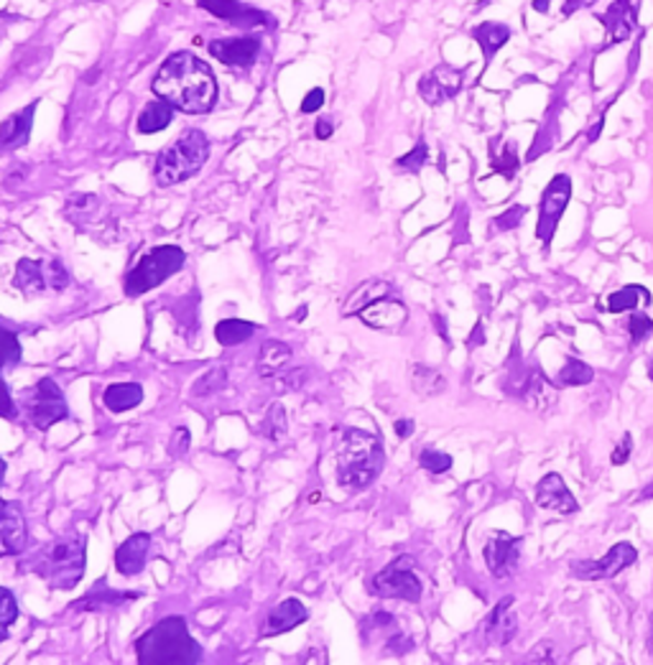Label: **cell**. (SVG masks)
<instances>
[{
	"label": "cell",
	"instance_id": "cell-21",
	"mask_svg": "<svg viewBox=\"0 0 653 665\" xmlns=\"http://www.w3.org/2000/svg\"><path fill=\"white\" fill-rule=\"evenodd\" d=\"M358 317L362 319V324H368L370 329H399L403 327V321L409 319V312L401 302L386 296L380 298V302L366 306Z\"/></svg>",
	"mask_w": 653,
	"mask_h": 665
},
{
	"label": "cell",
	"instance_id": "cell-31",
	"mask_svg": "<svg viewBox=\"0 0 653 665\" xmlns=\"http://www.w3.org/2000/svg\"><path fill=\"white\" fill-rule=\"evenodd\" d=\"M524 401L528 409H534V411H544L554 403V390L549 382L539 376V372L528 378L526 388H524Z\"/></svg>",
	"mask_w": 653,
	"mask_h": 665
},
{
	"label": "cell",
	"instance_id": "cell-34",
	"mask_svg": "<svg viewBox=\"0 0 653 665\" xmlns=\"http://www.w3.org/2000/svg\"><path fill=\"white\" fill-rule=\"evenodd\" d=\"M15 620H19V604H15V597L8 592V589L0 587V643H6L8 635H11V627Z\"/></svg>",
	"mask_w": 653,
	"mask_h": 665
},
{
	"label": "cell",
	"instance_id": "cell-7",
	"mask_svg": "<svg viewBox=\"0 0 653 665\" xmlns=\"http://www.w3.org/2000/svg\"><path fill=\"white\" fill-rule=\"evenodd\" d=\"M23 409H27L31 426L39 431H46L54 423L70 419L62 388L52 378H41L34 388L23 393Z\"/></svg>",
	"mask_w": 653,
	"mask_h": 665
},
{
	"label": "cell",
	"instance_id": "cell-17",
	"mask_svg": "<svg viewBox=\"0 0 653 665\" xmlns=\"http://www.w3.org/2000/svg\"><path fill=\"white\" fill-rule=\"evenodd\" d=\"M214 60L230 66H251L259 60L261 41L255 36H238V39H218L210 44Z\"/></svg>",
	"mask_w": 653,
	"mask_h": 665
},
{
	"label": "cell",
	"instance_id": "cell-38",
	"mask_svg": "<svg viewBox=\"0 0 653 665\" xmlns=\"http://www.w3.org/2000/svg\"><path fill=\"white\" fill-rule=\"evenodd\" d=\"M225 382H228V370L225 368H212V370H207L204 376L194 382L192 393L197 398H207V395L218 393V390L225 388Z\"/></svg>",
	"mask_w": 653,
	"mask_h": 665
},
{
	"label": "cell",
	"instance_id": "cell-36",
	"mask_svg": "<svg viewBox=\"0 0 653 665\" xmlns=\"http://www.w3.org/2000/svg\"><path fill=\"white\" fill-rule=\"evenodd\" d=\"M594 372L590 365H584L582 360H569L565 368H561L557 382L559 386H587V382H592Z\"/></svg>",
	"mask_w": 653,
	"mask_h": 665
},
{
	"label": "cell",
	"instance_id": "cell-25",
	"mask_svg": "<svg viewBox=\"0 0 653 665\" xmlns=\"http://www.w3.org/2000/svg\"><path fill=\"white\" fill-rule=\"evenodd\" d=\"M140 401H144V388L138 382H115V386L105 388L103 393L105 409L113 413H126L140 405Z\"/></svg>",
	"mask_w": 653,
	"mask_h": 665
},
{
	"label": "cell",
	"instance_id": "cell-12",
	"mask_svg": "<svg viewBox=\"0 0 653 665\" xmlns=\"http://www.w3.org/2000/svg\"><path fill=\"white\" fill-rule=\"evenodd\" d=\"M29 530L23 520L21 505L0 500V559L3 556H19L27 551Z\"/></svg>",
	"mask_w": 653,
	"mask_h": 665
},
{
	"label": "cell",
	"instance_id": "cell-19",
	"mask_svg": "<svg viewBox=\"0 0 653 665\" xmlns=\"http://www.w3.org/2000/svg\"><path fill=\"white\" fill-rule=\"evenodd\" d=\"M148 551H151V536L134 534L123 540L118 551H115V569H118L123 577H136V573H140L146 567Z\"/></svg>",
	"mask_w": 653,
	"mask_h": 665
},
{
	"label": "cell",
	"instance_id": "cell-29",
	"mask_svg": "<svg viewBox=\"0 0 653 665\" xmlns=\"http://www.w3.org/2000/svg\"><path fill=\"white\" fill-rule=\"evenodd\" d=\"M649 302H651L649 288L625 286V288L615 291V294L608 298V312H613V314L631 312V309H639V306H646Z\"/></svg>",
	"mask_w": 653,
	"mask_h": 665
},
{
	"label": "cell",
	"instance_id": "cell-44",
	"mask_svg": "<svg viewBox=\"0 0 653 665\" xmlns=\"http://www.w3.org/2000/svg\"><path fill=\"white\" fill-rule=\"evenodd\" d=\"M424 161H426V146L419 144L411 154H407L403 159H399V166H401V169H409V171H419L421 166H424Z\"/></svg>",
	"mask_w": 653,
	"mask_h": 665
},
{
	"label": "cell",
	"instance_id": "cell-13",
	"mask_svg": "<svg viewBox=\"0 0 653 665\" xmlns=\"http://www.w3.org/2000/svg\"><path fill=\"white\" fill-rule=\"evenodd\" d=\"M200 8H204L207 13L218 15L222 21L235 23L241 29H266L271 27V19L266 13L255 11V8H247L243 3H235V0H197Z\"/></svg>",
	"mask_w": 653,
	"mask_h": 665
},
{
	"label": "cell",
	"instance_id": "cell-23",
	"mask_svg": "<svg viewBox=\"0 0 653 665\" xmlns=\"http://www.w3.org/2000/svg\"><path fill=\"white\" fill-rule=\"evenodd\" d=\"M307 618H309L307 606H304L299 600H294V597L292 600H284L274 612L268 614L266 627H263V637L284 635L296 625H302V622H307Z\"/></svg>",
	"mask_w": 653,
	"mask_h": 665
},
{
	"label": "cell",
	"instance_id": "cell-4",
	"mask_svg": "<svg viewBox=\"0 0 653 665\" xmlns=\"http://www.w3.org/2000/svg\"><path fill=\"white\" fill-rule=\"evenodd\" d=\"M87 540L80 534H70L52 540V543L41 548L31 556L29 569L39 573L49 587L54 589H72L85 573L87 563Z\"/></svg>",
	"mask_w": 653,
	"mask_h": 665
},
{
	"label": "cell",
	"instance_id": "cell-20",
	"mask_svg": "<svg viewBox=\"0 0 653 665\" xmlns=\"http://www.w3.org/2000/svg\"><path fill=\"white\" fill-rule=\"evenodd\" d=\"M518 630V620L514 614V597H506L501 600L498 606L491 612V618L485 622V640L491 645H508L510 640L516 637Z\"/></svg>",
	"mask_w": 653,
	"mask_h": 665
},
{
	"label": "cell",
	"instance_id": "cell-51",
	"mask_svg": "<svg viewBox=\"0 0 653 665\" xmlns=\"http://www.w3.org/2000/svg\"><path fill=\"white\" fill-rule=\"evenodd\" d=\"M590 3H594V0H569V3L565 6V15H572L577 11V8L590 6Z\"/></svg>",
	"mask_w": 653,
	"mask_h": 665
},
{
	"label": "cell",
	"instance_id": "cell-5",
	"mask_svg": "<svg viewBox=\"0 0 653 665\" xmlns=\"http://www.w3.org/2000/svg\"><path fill=\"white\" fill-rule=\"evenodd\" d=\"M207 156H210V140L202 130H187L173 140L171 146L164 148L156 159L154 177L159 187H173L194 177L202 169Z\"/></svg>",
	"mask_w": 653,
	"mask_h": 665
},
{
	"label": "cell",
	"instance_id": "cell-24",
	"mask_svg": "<svg viewBox=\"0 0 653 665\" xmlns=\"http://www.w3.org/2000/svg\"><path fill=\"white\" fill-rule=\"evenodd\" d=\"M292 362V347L286 342H278V339H268L263 342L261 355H259V372L261 378H276L288 368Z\"/></svg>",
	"mask_w": 653,
	"mask_h": 665
},
{
	"label": "cell",
	"instance_id": "cell-42",
	"mask_svg": "<svg viewBox=\"0 0 653 665\" xmlns=\"http://www.w3.org/2000/svg\"><path fill=\"white\" fill-rule=\"evenodd\" d=\"M524 665H557L554 663V645L551 640H541L528 651Z\"/></svg>",
	"mask_w": 653,
	"mask_h": 665
},
{
	"label": "cell",
	"instance_id": "cell-32",
	"mask_svg": "<svg viewBox=\"0 0 653 665\" xmlns=\"http://www.w3.org/2000/svg\"><path fill=\"white\" fill-rule=\"evenodd\" d=\"M411 382H413V390H417L419 395H436V393H442L444 386H447L440 372L426 368V365H417V368H413Z\"/></svg>",
	"mask_w": 653,
	"mask_h": 665
},
{
	"label": "cell",
	"instance_id": "cell-2",
	"mask_svg": "<svg viewBox=\"0 0 653 665\" xmlns=\"http://www.w3.org/2000/svg\"><path fill=\"white\" fill-rule=\"evenodd\" d=\"M138 665H200L202 645L189 633L185 618H164L136 640Z\"/></svg>",
	"mask_w": 653,
	"mask_h": 665
},
{
	"label": "cell",
	"instance_id": "cell-43",
	"mask_svg": "<svg viewBox=\"0 0 653 665\" xmlns=\"http://www.w3.org/2000/svg\"><path fill=\"white\" fill-rule=\"evenodd\" d=\"M0 419L15 421L19 419V405H15L11 390H8L3 376H0Z\"/></svg>",
	"mask_w": 653,
	"mask_h": 665
},
{
	"label": "cell",
	"instance_id": "cell-28",
	"mask_svg": "<svg viewBox=\"0 0 653 665\" xmlns=\"http://www.w3.org/2000/svg\"><path fill=\"white\" fill-rule=\"evenodd\" d=\"M255 331V324L243 321V319H222L218 327H214V337L222 347H233V345H243L245 339H251Z\"/></svg>",
	"mask_w": 653,
	"mask_h": 665
},
{
	"label": "cell",
	"instance_id": "cell-49",
	"mask_svg": "<svg viewBox=\"0 0 653 665\" xmlns=\"http://www.w3.org/2000/svg\"><path fill=\"white\" fill-rule=\"evenodd\" d=\"M631 446H633V439H631V434H625L623 439H620V444L613 452V464H625L628 456H631Z\"/></svg>",
	"mask_w": 653,
	"mask_h": 665
},
{
	"label": "cell",
	"instance_id": "cell-15",
	"mask_svg": "<svg viewBox=\"0 0 653 665\" xmlns=\"http://www.w3.org/2000/svg\"><path fill=\"white\" fill-rule=\"evenodd\" d=\"M462 87V74L452 66L442 64L426 74L424 80L419 82V93L426 99L429 105H440L444 99H450L460 93Z\"/></svg>",
	"mask_w": 653,
	"mask_h": 665
},
{
	"label": "cell",
	"instance_id": "cell-26",
	"mask_svg": "<svg viewBox=\"0 0 653 665\" xmlns=\"http://www.w3.org/2000/svg\"><path fill=\"white\" fill-rule=\"evenodd\" d=\"M391 294V284H386V281H368V284L358 286V291H352L350 298H347L343 314H360L366 306L380 302V298H386Z\"/></svg>",
	"mask_w": 653,
	"mask_h": 665
},
{
	"label": "cell",
	"instance_id": "cell-48",
	"mask_svg": "<svg viewBox=\"0 0 653 665\" xmlns=\"http://www.w3.org/2000/svg\"><path fill=\"white\" fill-rule=\"evenodd\" d=\"M322 105H325V93H322V89L317 87V89H312L307 97H304L302 113H317Z\"/></svg>",
	"mask_w": 653,
	"mask_h": 665
},
{
	"label": "cell",
	"instance_id": "cell-45",
	"mask_svg": "<svg viewBox=\"0 0 653 665\" xmlns=\"http://www.w3.org/2000/svg\"><path fill=\"white\" fill-rule=\"evenodd\" d=\"M628 329H631L633 342H641V339L646 337L649 331H653V321L649 317H643V314H633V319H631V324H628Z\"/></svg>",
	"mask_w": 653,
	"mask_h": 665
},
{
	"label": "cell",
	"instance_id": "cell-46",
	"mask_svg": "<svg viewBox=\"0 0 653 665\" xmlns=\"http://www.w3.org/2000/svg\"><path fill=\"white\" fill-rule=\"evenodd\" d=\"M189 442H192V439H189V431L185 426H179L177 431H173V436H171L169 454L177 456V460H179V456H185L187 448H189Z\"/></svg>",
	"mask_w": 653,
	"mask_h": 665
},
{
	"label": "cell",
	"instance_id": "cell-41",
	"mask_svg": "<svg viewBox=\"0 0 653 665\" xmlns=\"http://www.w3.org/2000/svg\"><path fill=\"white\" fill-rule=\"evenodd\" d=\"M493 169L506 173V177H510V173H516L518 169V156H516V144H506L503 146V154L493 156Z\"/></svg>",
	"mask_w": 653,
	"mask_h": 665
},
{
	"label": "cell",
	"instance_id": "cell-11",
	"mask_svg": "<svg viewBox=\"0 0 653 665\" xmlns=\"http://www.w3.org/2000/svg\"><path fill=\"white\" fill-rule=\"evenodd\" d=\"M569 197H572V179L567 173H559V177L551 179V184L544 191L541 199V218H539V238L549 240L557 230V222L561 214H565Z\"/></svg>",
	"mask_w": 653,
	"mask_h": 665
},
{
	"label": "cell",
	"instance_id": "cell-35",
	"mask_svg": "<svg viewBox=\"0 0 653 665\" xmlns=\"http://www.w3.org/2000/svg\"><path fill=\"white\" fill-rule=\"evenodd\" d=\"M136 597H140V592H128V594H101V592H93L87 594L85 600L74 602L72 610H87V612H95V610H103V606H110L115 602H126V600H136Z\"/></svg>",
	"mask_w": 653,
	"mask_h": 665
},
{
	"label": "cell",
	"instance_id": "cell-47",
	"mask_svg": "<svg viewBox=\"0 0 653 665\" xmlns=\"http://www.w3.org/2000/svg\"><path fill=\"white\" fill-rule=\"evenodd\" d=\"M520 218H524V207H514V210L503 212L498 220H495V224H498L501 230H508V228H516V224L520 222Z\"/></svg>",
	"mask_w": 653,
	"mask_h": 665
},
{
	"label": "cell",
	"instance_id": "cell-18",
	"mask_svg": "<svg viewBox=\"0 0 653 665\" xmlns=\"http://www.w3.org/2000/svg\"><path fill=\"white\" fill-rule=\"evenodd\" d=\"M639 3L641 0H615L605 13V29H608V41L605 44H620L631 36L635 29V19H639Z\"/></svg>",
	"mask_w": 653,
	"mask_h": 665
},
{
	"label": "cell",
	"instance_id": "cell-6",
	"mask_svg": "<svg viewBox=\"0 0 653 665\" xmlns=\"http://www.w3.org/2000/svg\"><path fill=\"white\" fill-rule=\"evenodd\" d=\"M185 265V251L177 245H159L154 251H148L134 271L126 278V294L128 296H140L146 291L161 286L164 281L173 273L181 271Z\"/></svg>",
	"mask_w": 653,
	"mask_h": 665
},
{
	"label": "cell",
	"instance_id": "cell-3",
	"mask_svg": "<svg viewBox=\"0 0 653 665\" xmlns=\"http://www.w3.org/2000/svg\"><path fill=\"white\" fill-rule=\"evenodd\" d=\"M383 462V442L376 434L360 429H343L335 448L337 485L350 489V493L368 487L380 475Z\"/></svg>",
	"mask_w": 653,
	"mask_h": 665
},
{
	"label": "cell",
	"instance_id": "cell-53",
	"mask_svg": "<svg viewBox=\"0 0 653 665\" xmlns=\"http://www.w3.org/2000/svg\"><path fill=\"white\" fill-rule=\"evenodd\" d=\"M3 479H6V462L3 456H0V485H3Z\"/></svg>",
	"mask_w": 653,
	"mask_h": 665
},
{
	"label": "cell",
	"instance_id": "cell-40",
	"mask_svg": "<svg viewBox=\"0 0 653 665\" xmlns=\"http://www.w3.org/2000/svg\"><path fill=\"white\" fill-rule=\"evenodd\" d=\"M421 467L426 472H432V475H442V472L452 469V456L444 452H436V448H424L421 452Z\"/></svg>",
	"mask_w": 653,
	"mask_h": 665
},
{
	"label": "cell",
	"instance_id": "cell-14",
	"mask_svg": "<svg viewBox=\"0 0 653 665\" xmlns=\"http://www.w3.org/2000/svg\"><path fill=\"white\" fill-rule=\"evenodd\" d=\"M520 543L518 538L495 534L491 540L485 543V563L487 569L493 571L495 579H506L508 573H514L518 567V556H520Z\"/></svg>",
	"mask_w": 653,
	"mask_h": 665
},
{
	"label": "cell",
	"instance_id": "cell-33",
	"mask_svg": "<svg viewBox=\"0 0 653 665\" xmlns=\"http://www.w3.org/2000/svg\"><path fill=\"white\" fill-rule=\"evenodd\" d=\"M21 362V342L19 335L11 329H6L0 324V370L3 368H13V365Z\"/></svg>",
	"mask_w": 653,
	"mask_h": 665
},
{
	"label": "cell",
	"instance_id": "cell-22",
	"mask_svg": "<svg viewBox=\"0 0 653 665\" xmlns=\"http://www.w3.org/2000/svg\"><path fill=\"white\" fill-rule=\"evenodd\" d=\"M34 113H36V105H29L23 107L21 113H15L8 120H3V126H0V151H13V148H21L29 144L31 126H34Z\"/></svg>",
	"mask_w": 653,
	"mask_h": 665
},
{
	"label": "cell",
	"instance_id": "cell-50",
	"mask_svg": "<svg viewBox=\"0 0 653 665\" xmlns=\"http://www.w3.org/2000/svg\"><path fill=\"white\" fill-rule=\"evenodd\" d=\"M393 429H396V436L407 439L413 434V421H396Z\"/></svg>",
	"mask_w": 653,
	"mask_h": 665
},
{
	"label": "cell",
	"instance_id": "cell-39",
	"mask_svg": "<svg viewBox=\"0 0 653 665\" xmlns=\"http://www.w3.org/2000/svg\"><path fill=\"white\" fill-rule=\"evenodd\" d=\"M97 197L95 194H72L67 199V218L70 220H85L93 218L97 210Z\"/></svg>",
	"mask_w": 653,
	"mask_h": 665
},
{
	"label": "cell",
	"instance_id": "cell-37",
	"mask_svg": "<svg viewBox=\"0 0 653 665\" xmlns=\"http://www.w3.org/2000/svg\"><path fill=\"white\" fill-rule=\"evenodd\" d=\"M261 434L271 439V442H278L281 436L286 434V411L281 403H274L266 413V419L261 423Z\"/></svg>",
	"mask_w": 653,
	"mask_h": 665
},
{
	"label": "cell",
	"instance_id": "cell-8",
	"mask_svg": "<svg viewBox=\"0 0 653 665\" xmlns=\"http://www.w3.org/2000/svg\"><path fill=\"white\" fill-rule=\"evenodd\" d=\"M13 284L27 296H39L44 294V291L67 288L70 273L56 257H49V261H31V257H23V261L15 265Z\"/></svg>",
	"mask_w": 653,
	"mask_h": 665
},
{
	"label": "cell",
	"instance_id": "cell-16",
	"mask_svg": "<svg viewBox=\"0 0 653 665\" xmlns=\"http://www.w3.org/2000/svg\"><path fill=\"white\" fill-rule=\"evenodd\" d=\"M536 505L544 507V510H554L561 515H572L580 510V505L569 493L565 479L557 472H551V475L541 477L539 485H536Z\"/></svg>",
	"mask_w": 653,
	"mask_h": 665
},
{
	"label": "cell",
	"instance_id": "cell-1",
	"mask_svg": "<svg viewBox=\"0 0 653 665\" xmlns=\"http://www.w3.org/2000/svg\"><path fill=\"white\" fill-rule=\"evenodd\" d=\"M154 93L173 110L202 115L218 103V82L210 64H204L200 56L179 52L161 64L154 80Z\"/></svg>",
	"mask_w": 653,
	"mask_h": 665
},
{
	"label": "cell",
	"instance_id": "cell-10",
	"mask_svg": "<svg viewBox=\"0 0 653 665\" xmlns=\"http://www.w3.org/2000/svg\"><path fill=\"white\" fill-rule=\"evenodd\" d=\"M639 559V551L631 543H618L610 548V551L602 556L598 561H575L572 563V573L577 579H613L625 567H631Z\"/></svg>",
	"mask_w": 653,
	"mask_h": 665
},
{
	"label": "cell",
	"instance_id": "cell-27",
	"mask_svg": "<svg viewBox=\"0 0 653 665\" xmlns=\"http://www.w3.org/2000/svg\"><path fill=\"white\" fill-rule=\"evenodd\" d=\"M173 118V107L164 99H156V103L146 105L144 113L138 115V130L140 133H159L164 128H169V123Z\"/></svg>",
	"mask_w": 653,
	"mask_h": 665
},
{
	"label": "cell",
	"instance_id": "cell-52",
	"mask_svg": "<svg viewBox=\"0 0 653 665\" xmlns=\"http://www.w3.org/2000/svg\"><path fill=\"white\" fill-rule=\"evenodd\" d=\"M314 133H317V138H329V136H333V126H329L327 120H319L317 128H314Z\"/></svg>",
	"mask_w": 653,
	"mask_h": 665
},
{
	"label": "cell",
	"instance_id": "cell-30",
	"mask_svg": "<svg viewBox=\"0 0 653 665\" xmlns=\"http://www.w3.org/2000/svg\"><path fill=\"white\" fill-rule=\"evenodd\" d=\"M475 39L483 46L485 60H493L495 52L510 39V29L503 27V23H483V27L475 29Z\"/></svg>",
	"mask_w": 653,
	"mask_h": 665
},
{
	"label": "cell",
	"instance_id": "cell-9",
	"mask_svg": "<svg viewBox=\"0 0 653 665\" xmlns=\"http://www.w3.org/2000/svg\"><path fill=\"white\" fill-rule=\"evenodd\" d=\"M370 592L383 600H403L419 602L421 600V581L411 569V559L401 556L399 561L388 563L383 571H378L370 581Z\"/></svg>",
	"mask_w": 653,
	"mask_h": 665
}]
</instances>
